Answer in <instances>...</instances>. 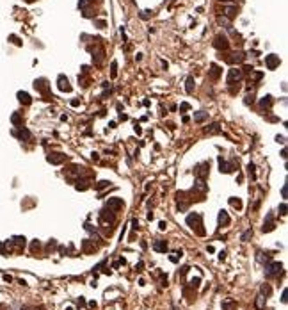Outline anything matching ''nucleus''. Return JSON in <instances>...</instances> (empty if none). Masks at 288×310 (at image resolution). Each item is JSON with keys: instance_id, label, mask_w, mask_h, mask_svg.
Here are the masks:
<instances>
[{"instance_id": "nucleus-48", "label": "nucleus", "mask_w": 288, "mask_h": 310, "mask_svg": "<svg viewBox=\"0 0 288 310\" xmlns=\"http://www.w3.org/2000/svg\"><path fill=\"white\" fill-rule=\"evenodd\" d=\"M219 259H221V260H224V259H226V253H224V251H221V253H219Z\"/></svg>"}, {"instance_id": "nucleus-5", "label": "nucleus", "mask_w": 288, "mask_h": 310, "mask_svg": "<svg viewBox=\"0 0 288 310\" xmlns=\"http://www.w3.org/2000/svg\"><path fill=\"white\" fill-rule=\"evenodd\" d=\"M279 64H281L279 55H276V54H270V55H267V57H265V66H267V70H276V68H277Z\"/></svg>"}, {"instance_id": "nucleus-15", "label": "nucleus", "mask_w": 288, "mask_h": 310, "mask_svg": "<svg viewBox=\"0 0 288 310\" xmlns=\"http://www.w3.org/2000/svg\"><path fill=\"white\" fill-rule=\"evenodd\" d=\"M16 137H20V139H25V141H29L30 139V132L27 129H23V127H20V130H15L13 132Z\"/></svg>"}, {"instance_id": "nucleus-53", "label": "nucleus", "mask_w": 288, "mask_h": 310, "mask_svg": "<svg viewBox=\"0 0 288 310\" xmlns=\"http://www.w3.org/2000/svg\"><path fill=\"white\" fill-rule=\"evenodd\" d=\"M22 310H30V308H27V307H25V308H22Z\"/></svg>"}, {"instance_id": "nucleus-37", "label": "nucleus", "mask_w": 288, "mask_h": 310, "mask_svg": "<svg viewBox=\"0 0 288 310\" xmlns=\"http://www.w3.org/2000/svg\"><path fill=\"white\" fill-rule=\"evenodd\" d=\"M199 285V278H192L190 280V287H197Z\"/></svg>"}, {"instance_id": "nucleus-42", "label": "nucleus", "mask_w": 288, "mask_h": 310, "mask_svg": "<svg viewBox=\"0 0 288 310\" xmlns=\"http://www.w3.org/2000/svg\"><path fill=\"white\" fill-rule=\"evenodd\" d=\"M187 271H188V267L185 266V267H181V271H180V276H185L187 274Z\"/></svg>"}, {"instance_id": "nucleus-3", "label": "nucleus", "mask_w": 288, "mask_h": 310, "mask_svg": "<svg viewBox=\"0 0 288 310\" xmlns=\"http://www.w3.org/2000/svg\"><path fill=\"white\" fill-rule=\"evenodd\" d=\"M208 169H210L208 162H199V164L194 168V175L199 178V180H205V178L208 177Z\"/></svg>"}, {"instance_id": "nucleus-2", "label": "nucleus", "mask_w": 288, "mask_h": 310, "mask_svg": "<svg viewBox=\"0 0 288 310\" xmlns=\"http://www.w3.org/2000/svg\"><path fill=\"white\" fill-rule=\"evenodd\" d=\"M283 269V264L281 262H270L265 266V276L267 278H272V276H277Z\"/></svg>"}, {"instance_id": "nucleus-50", "label": "nucleus", "mask_w": 288, "mask_h": 310, "mask_svg": "<svg viewBox=\"0 0 288 310\" xmlns=\"http://www.w3.org/2000/svg\"><path fill=\"white\" fill-rule=\"evenodd\" d=\"M78 103H80V102H78V100H71V105H73V107H77V105H78Z\"/></svg>"}, {"instance_id": "nucleus-49", "label": "nucleus", "mask_w": 288, "mask_h": 310, "mask_svg": "<svg viewBox=\"0 0 288 310\" xmlns=\"http://www.w3.org/2000/svg\"><path fill=\"white\" fill-rule=\"evenodd\" d=\"M96 25H98L100 29H103V27H105V22H96Z\"/></svg>"}, {"instance_id": "nucleus-35", "label": "nucleus", "mask_w": 288, "mask_h": 310, "mask_svg": "<svg viewBox=\"0 0 288 310\" xmlns=\"http://www.w3.org/2000/svg\"><path fill=\"white\" fill-rule=\"evenodd\" d=\"M252 235V230H247V232H244V235H242V241H247V239Z\"/></svg>"}, {"instance_id": "nucleus-7", "label": "nucleus", "mask_w": 288, "mask_h": 310, "mask_svg": "<svg viewBox=\"0 0 288 310\" xmlns=\"http://www.w3.org/2000/svg\"><path fill=\"white\" fill-rule=\"evenodd\" d=\"M123 205H125V203H123L121 198H108V200H107V209L112 210V212L123 209Z\"/></svg>"}, {"instance_id": "nucleus-10", "label": "nucleus", "mask_w": 288, "mask_h": 310, "mask_svg": "<svg viewBox=\"0 0 288 310\" xmlns=\"http://www.w3.org/2000/svg\"><path fill=\"white\" fill-rule=\"evenodd\" d=\"M57 87L61 89V91H66V93H70V91H71L70 80L66 79L64 75H59V79H57Z\"/></svg>"}, {"instance_id": "nucleus-44", "label": "nucleus", "mask_w": 288, "mask_h": 310, "mask_svg": "<svg viewBox=\"0 0 288 310\" xmlns=\"http://www.w3.org/2000/svg\"><path fill=\"white\" fill-rule=\"evenodd\" d=\"M0 255H6V246L0 242Z\"/></svg>"}, {"instance_id": "nucleus-45", "label": "nucleus", "mask_w": 288, "mask_h": 310, "mask_svg": "<svg viewBox=\"0 0 288 310\" xmlns=\"http://www.w3.org/2000/svg\"><path fill=\"white\" fill-rule=\"evenodd\" d=\"M281 194H283V198H286V186H283V189H281Z\"/></svg>"}, {"instance_id": "nucleus-25", "label": "nucleus", "mask_w": 288, "mask_h": 310, "mask_svg": "<svg viewBox=\"0 0 288 310\" xmlns=\"http://www.w3.org/2000/svg\"><path fill=\"white\" fill-rule=\"evenodd\" d=\"M75 187L78 189V191H86L87 187H89V182L87 180H77V186Z\"/></svg>"}, {"instance_id": "nucleus-4", "label": "nucleus", "mask_w": 288, "mask_h": 310, "mask_svg": "<svg viewBox=\"0 0 288 310\" xmlns=\"http://www.w3.org/2000/svg\"><path fill=\"white\" fill-rule=\"evenodd\" d=\"M100 221H101V225H114L116 223V217H114V212L112 210H108L107 207L101 210L100 212Z\"/></svg>"}, {"instance_id": "nucleus-32", "label": "nucleus", "mask_w": 288, "mask_h": 310, "mask_svg": "<svg viewBox=\"0 0 288 310\" xmlns=\"http://www.w3.org/2000/svg\"><path fill=\"white\" fill-rule=\"evenodd\" d=\"M235 13H237V9H235V7H228V9H226V15L230 16V18H233Z\"/></svg>"}, {"instance_id": "nucleus-39", "label": "nucleus", "mask_w": 288, "mask_h": 310, "mask_svg": "<svg viewBox=\"0 0 288 310\" xmlns=\"http://www.w3.org/2000/svg\"><path fill=\"white\" fill-rule=\"evenodd\" d=\"M188 109H190V105H188V103H181V105H180V111H181V112H183V111H188Z\"/></svg>"}, {"instance_id": "nucleus-46", "label": "nucleus", "mask_w": 288, "mask_h": 310, "mask_svg": "<svg viewBox=\"0 0 288 310\" xmlns=\"http://www.w3.org/2000/svg\"><path fill=\"white\" fill-rule=\"evenodd\" d=\"M11 39H13V43L20 45V39H18V37H16V36H11Z\"/></svg>"}, {"instance_id": "nucleus-40", "label": "nucleus", "mask_w": 288, "mask_h": 310, "mask_svg": "<svg viewBox=\"0 0 288 310\" xmlns=\"http://www.w3.org/2000/svg\"><path fill=\"white\" fill-rule=\"evenodd\" d=\"M276 141H277V143H281V144L286 143V141H285V136H277V137H276Z\"/></svg>"}, {"instance_id": "nucleus-34", "label": "nucleus", "mask_w": 288, "mask_h": 310, "mask_svg": "<svg viewBox=\"0 0 288 310\" xmlns=\"http://www.w3.org/2000/svg\"><path fill=\"white\" fill-rule=\"evenodd\" d=\"M89 4H91V0H78V7H82V9L87 7Z\"/></svg>"}, {"instance_id": "nucleus-13", "label": "nucleus", "mask_w": 288, "mask_h": 310, "mask_svg": "<svg viewBox=\"0 0 288 310\" xmlns=\"http://www.w3.org/2000/svg\"><path fill=\"white\" fill-rule=\"evenodd\" d=\"M153 250L159 251V253H166L167 251V242L166 241H162V239H159V241L153 242Z\"/></svg>"}, {"instance_id": "nucleus-6", "label": "nucleus", "mask_w": 288, "mask_h": 310, "mask_svg": "<svg viewBox=\"0 0 288 310\" xmlns=\"http://www.w3.org/2000/svg\"><path fill=\"white\" fill-rule=\"evenodd\" d=\"M242 70H238V68H231L230 73H228V79H226V82L228 84H235V82H238V80L242 79Z\"/></svg>"}, {"instance_id": "nucleus-47", "label": "nucleus", "mask_w": 288, "mask_h": 310, "mask_svg": "<svg viewBox=\"0 0 288 310\" xmlns=\"http://www.w3.org/2000/svg\"><path fill=\"white\" fill-rule=\"evenodd\" d=\"M281 301L286 303V290H283V298H281Z\"/></svg>"}, {"instance_id": "nucleus-30", "label": "nucleus", "mask_w": 288, "mask_h": 310, "mask_svg": "<svg viewBox=\"0 0 288 310\" xmlns=\"http://www.w3.org/2000/svg\"><path fill=\"white\" fill-rule=\"evenodd\" d=\"M261 292L265 294V298H269V296H270V292H272V290H270V287H269V285H267V283H265V285H261Z\"/></svg>"}, {"instance_id": "nucleus-51", "label": "nucleus", "mask_w": 288, "mask_h": 310, "mask_svg": "<svg viewBox=\"0 0 288 310\" xmlns=\"http://www.w3.org/2000/svg\"><path fill=\"white\" fill-rule=\"evenodd\" d=\"M84 305H86V301H84V299L80 298V299H78V307H84Z\"/></svg>"}, {"instance_id": "nucleus-31", "label": "nucleus", "mask_w": 288, "mask_h": 310, "mask_svg": "<svg viewBox=\"0 0 288 310\" xmlns=\"http://www.w3.org/2000/svg\"><path fill=\"white\" fill-rule=\"evenodd\" d=\"M110 68H112V72H110V73H112V79H114L116 75H117V63L112 61V66H110Z\"/></svg>"}, {"instance_id": "nucleus-33", "label": "nucleus", "mask_w": 288, "mask_h": 310, "mask_svg": "<svg viewBox=\"0 0 288 310\" xmlns=\"http://www.w3.org/2000/svg\"><path fill=\"white\" fill-rule=\"evenodd\" d=\"M247 171H249V175H251L252 178H254V164H252V162H249V164H247Z\"/></svg>"}, {"instance_id": "nucleus-52", "label": "nucleus", "mask_w": 288, "mask_h": 310, "mask_svg": "<svg viewBox=\"0 0 288 310\" xmlns=\"http://www.w3.org/2000/svg\"><path fill=\"white\" fill-rule=\"evenodd\" d=\"M221 2H231V0H221Z\"/></svg>"}, {"instance_id": "nucleus-36", "label": "nucleus", "mask_w": 288, "mask_h": 310, "mask_svg": "<svg viewBox=\"0 0 288 310\" xmlns=\"http://www.w3.org/2000/svg\"><path fill=\"white\" fill-rule=\"evenodd\" d=\"M279 214H281V216H285V214H286V205H285V203H281V205H279Z\"/></svg>"}, {"instance_id": "nucleus-12", "label": "nucleus", "mask_w": 288, "mask_h": 310, "mask_svg": "<svg viewBox=\"0 0 288 310\" xmlns=\"http://www.w3.org/2000/svg\"><path fill=\"white\" fill-rule=\"evenodd\" d=\"M64 159H66L64 153H50V155L46 157V160H48L50 164H62Z\"/></svg>"}, {"instance_id": "nucleus-8", "label": "nucleus", "mask_w": 288, "mask_h": 310, "mask_svg": "<svg viewBox=\"0 0 288 310\" xmlns=\"http://www.w3.org/2000/svg\"><path fill=\"white\" fill-rule=\"evenodd\" d=\"M214 46H215L217 50H228V46H230V43H228V39L224 36H215V41H214Z\"/></svg>"}, {"instance_id": "nucleus-20", "label": "nucleus", "mask_w": 288, "mask_h": 310, "mask_svg": "<svg viewBox=\"0 0 288 310\" xmlns=\"http://www.w3.org/2000/svg\"><path fill=\"white\" fill-rule=\"evenodd\" d=\"M18 100L22 102V103H25V105H29L30 102H32L30 100V94L25 93V91H20V93H18Z\"/></svg>"}, {"instance_id": "nucleus-18", "label": "nucleus", "mask_w": 288, "mask_h": 310, "mask_svg": "<svg viewBox=\"0 0 288 310\" xmlns=\"http://www.w3.org/2000/svg\"><path fill=\"white\" fill-rule=\"evenodd\" d=\"M206 118H208V112H205V111H197V112H194V121L196 123H203Z\"/></svg>"}, {"instance_id": "nucleus-23", "label": "nucleus", "mask_w": 288, "mask_h": 310, "mask_svg": "<svg viewBox=\"0 0 288 310\" xmlns=\"http://www.w3.org/2000/svg\"><path fill=\"white\" fill-rule=\"evenodd\" d=\"M93 61H94V64H100L101 61H103V48H98V52L93 54Z\"/></svg>"}, {"instance_id": "nucleus-17", "label": "nucleus", "mask_w": 288, "mask_h": 310, "mask_svg": "<svg viewBox=\"0 0 288 310\" xmlns=\"http://www.w3.org/2000/svg\"><path fill=\"white\" fill-rule=\"evenodd\" d=\"M187 86H185V91H187L188 94H192L194 93V87H196V82H194V77H187V82H185Z\"/></svg>"}, {"instance_id": "nucleus-1", "label": "nucleus", "mask_w": 288, "mask_h": 310, "mask_svg": "<svg viewBox=\"0 0 288 310\" xmlns=\"http://www.w3.org/2000/svg\"><path fill=\"white\" fill-rule=\"evenodd\" d=\"M187 225L192 228V230H196L199 235H203L205 234V230H203L201 226H203V216L201 214H197V212H194V214H188L187 216Z\"/></svg>"}, {"instance_id": "nucleus-11", "label": "nucleus", "mask_w": 288, "mask_h": 310, "mask_svg": "<svg viewBox=\"0 0 288 310\" xmlns=\"http://www.w3.org/2000/svg\"><path fill=\"white\" fill-rule=\"evenodd\" d=\"M34 87H36L39 93L48 94V82H46V79H37L36 82H34Z\"/></svg>"}, {"instance_id": "nucleus-14", "label": "nucleus", "mask_w": 288, "mask_h": 310, "mask_svg": "<svg viewBox=\"0 0 288 310\" xmlns=\"http://www.w3.org/2000/svg\"><path fill=\"white\" fill-rule=\"evenodd\" d=\"M274 228H276V225H274V216H272V214H269V216H267V221L263 223V228H261V230H263V232H272Z\"/></svg>"}, {"instance_id": "nucleus-22", "label": "nucleus", "mask_w": 288, "mask_h": 310, "mask_svg": "<svg viewBox=\"0 0 288 310\" xmlns=\"http://www.w3.org/2000/svg\"><path fill=\"white\" fill-rule=\"evenodd\" d=\"M206 132H208V134H219V132H221V125H219V123H212V125L206 127Z\"/></svg>"}, {"instance_id": "nucleus-43", "label": "nucleus", "mask_w": 288, "mask_h": 310, "mask_svg": "<svg viewBox=\"0 0 288 310\" xmlns=\"http://www.w3.org/2000/svg\"><path fill=\"white\" fill-rule=\"evenodd\" d=\"M245 103H252V94H247V96H245Z\"/></svg>"}, {"instance_id": "nucleus-19", "label": "nucleus", "mask_w": 288, "mask_h": 310, "mask_svg": "<svg viewBox=\"0 0 288 310\" xmlns=\"http://www.w3.org/2000/svg\"><path fill=\"white\" fill-rule=\"evenodd\" d=\"M260 105H261L263 109H270V107H272V96H270V94L263 96V98L260 100Z\"/></svg>"}, {"instance_id": "nucleus-27", "label": "nucleus", "mask_w": 288, "mask_h": 310, "mask_svg": "<svg viewBox=\"0 0 288 310\" xmlns=\"http://www.w3.org/2000/svg\"><path fill=\"white\" fill-rule=\"evenodd\" d=\"M230 205L235 207V209H242V202H240L238 198H230Z\"/></svg>"}, {"instance_id": "nucleus-38", "label": "nucleus", "mask_w": 288, "mask_h": 310, "mask_svg": "<svg viewBox=\"0 0 288 310\" xmlns=\"http://www.w3.org/2000/svg\"><path fill=\"white\" fill-rule=\"evenodd\" d=\"M141 18H142V20H148V18H150V11H142V13H141Z\"/></svg>"}, {"instance_id": "nucleus-29", "label": "nucleus", "mask_w": 288, "mask_h": 310, "mask_svg": "<svg viewBox=\"0 0 288 310\" xmlns=\"http://www.w3.org/2000/svg\"><path fill=\"white\" fill-rule=\"evenodd\" d=\"M11 121L15 123L16 127H20V125L23 123V120H22V116H20V114H13V118H11Z\"/></svg>"}, {"instance_id": "nucleus-26", "label": "nucleus", "mask_w": 288, "mask_h": 310, "mask_svg": "<svg viewBox=\"0 0 288 310\" xmlns=\"http://www.w3.org/2000/svg\"><path fill=\"white\" fill-rule=\"evenodd\" d=\"M108 186H110V182H108V180H101V182H98V184L94 186V189H96V191H101V189L108 187Z\"/></svg>"}, {"instance_id": "nucleus-28", "label": "nucleus", "mask_w": 288, "mask_h": 310, "mask_svg": "<svg viewBox=\"0 0 288 310\" xmlns=\"http://www.w3.org/2000/svg\"><path fill=\"white\" fill-rule=\"evenodd\" d=\"M82 246H84V251H86V253H89V251H93V250H94V246L89 242V239H86V241L82 242Z\"/></svg>"}, {"instance_id": "nucleus-16", "label": "nucleus", "mask_w": 288, "mask_h": 310, "mask_svg": "<svg viewBox=\"0 0 288 310\" xmlns=\"http://www.w3.org/2000/svg\"><path fill=\"white\" fill-rule=\"evenodd\" d=\"M244 59H245L244 52H235V54H231V57H228L226 61H228V63H242Z\"/></svg>"}, {"instance_id": "nucleus-24", "label": "nucleus", "mask_w": 288, "mask_h": 310, "mask_svg": "<svg viewBox=\"0 0 288 310\" xmlns=\"http://www.w3.org/2000/svg\"><path fill=\"white\" fill-rule=\"evenodd\" d=\"M219 75H221V70H219V66L212 64V66H210V77L215 80V79H219Z\"/></svg>"}, {"instance_id": "nucleus-21", "label": "nucleus", "mask_w": 288, "mask_h": 310, "mask_svg": "<svg viewBox=\"0 0 288 310\" xmlns=\"http://www.w3.org/2000/svg\"><path fill=\"white\" fill-rule=\"evenodd\" d=\"M219 225H221V226H224V225H230V216H228L224 210H221V212H219Z\"/></svg>"}, {"instance_id": "nucleus-9", "label": "nucleus", "mask_w": 288, "mask_h": 310, "mask_svg": "<svg viewBox=\"0 0 288 310\" xmlns=\"http://www.w3.org/2000/svg\"><path fill=\"white\" fill-rule=\"evenodd\" d=\"M219 168H221V173H231V171H235V164H233V162H226L222 157H219Z\"/></svg>"}, {"instance_id": "nucleus-41", "label": "nucleus", "mask_w": 288, "mask_h": 310, "mask_svg": "<svg viewBox=\"0 0 288 310\" xmlns=\"http://www.w3.org/2000/svg\"><path fill=\"white\" fill-rule=\"evenodd\" d=\"M159 228H160V230H166V228H167L166 221H160V223H159Z\"/></svg>"}]
</instances>
